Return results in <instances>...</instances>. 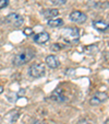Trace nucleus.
<instances>
[{"label":"nucleus","instance_id":"obj_1","mask_svg":"<svg viewBox=\"0 0 109 124\" xmlns=\"http://www.w3.org/2000/svg\"><path fill=\"white\" fill-rule=\"evenodd\" d=\"M34 56H35V51H33L32 48H27L23 52L18 53V54L13 57L12 63H13V65L16 66V67H18V66H22V65H24V64L28 63L30 61H32V59L34 58Z\"/></svg>","mask_w":109,"mask_h":124},{"label":"nucleus","instance_id":"obj_2","mask_svg":"<svg viewBox=\"0 0 109 124\" xmlns=\"http://www.w3.org/2000/svg\"><path fill=\"white\" fill-rule=\"evenodd\" d=\"M61 35L67 43H77L80 40V30L77 28H64Z\"/></svg>","mask_w":109,"mask_h":124},{"label":"nucleus","instance_id":"obj_3","mask_svg":"<svg viewBox=\"0 0 109 124\" xmlns=\"http://www.w3.org/2000/svg\"><path fill=\"white\" fill-rule=\"evenodd\" d=\"M45 73H46V68H45L44 64H33L30 68H28V74L32 78H42L43 76H45Z\"/></svg>","mask_w":109,"mask_h":124},{"label":"nucleus","instance_id":"obj_4","mask_svg":"<svg viewBox=\"0 0 109 124\" xmlns=\"http://www.w3.org/2000/svg\"><path fill=\"white\" fill-rule=\"evenodd\" d=\"M5 22L7 24H9V25H12V26H14V28H18V26H21L22 24H23L24 19H23V16H20L19 13H14L13 12V13H10L6 16Z\"/></svg>","mask_w":109,"mask_h":124},{"label":"nucleus","instance_id":"obj_5","mask_svg":"<svg viewBox=\"0 0 109 124\" xmlns=\"http://www.w3.org/2000/svg\"><path fill=\"white\" fill-rule=\"evenodd\" d=\"M70 20H71L72 22H74V23L82 24L87 20V16H86L84 12L75 10V11L71 12V14H70Z\"/></svg>","mask_w":109,"mask_h":124},{"label":"nucleus","instance_id":"obj_6","mask_svg":"<svg viewBox=\"0 0 109 124\" xmlns=\"http://www.w3.org/2000/svg\"><path fill=\"white\" fill-rule=\"evenodd\" d=\"M108 99V94L106 93V92H96L95 94H94V97L90 100V104L93 105V107H95V105H99L100 103L105 102V101Z\"/></svg>","mask_w":109,"mask_h":124},{"label":"nucleus","instance_id":"obj_7","mask_svg":"<svg viewBox=\"0 0 109 124\" xmlns=\"http://www.w3.org/2000/svg\"><path fill=\"white\" fill-rule=\"evenodd\" d=\"M51 100L56 101V102H64L67 100V97L63 93V90L61 89V87H57L56 89L53 90V92L51 93Z\"/></svg>","mask_w":109,"mask_h":124},{"label":"nucleus","instance_id":"obj_8","mask_svg":"<svg viewBox=\"0 0 109 124\" xmlns=\"http://www.w3.org/2000/svg\"><path fill=\"white\" fill-rule=\"evenodd\" d=\"M46 64L47 66H48L49 68H51V69H56V68L59 67V65H60V62H59L58 57L55 56V55H48V56L46 57Z\"/></svg>","mask_w":109,"mask_h":124},{"label":"nucleus","instance_id":"obj_9","mask_svg":"<svg viewBox=\"0 0 109 124\" xmlns=\"http://www.w3.org/2000/svg\"><path fill=\"white\" fill-rule=\"evenodd\" d=\"M50 36H49V33L47 32H40V33H37V34L34 36V41L35 43L37 44H45L46 42H48Z\"/></svg>","mask_w":109,"mask_h":124},{"label":"nucleus","instance_id":"obj_10","mask_svg":"<svg viewBox=\"0 0 109 124\" xmlns=\"http://www.w3.org/2000/svg\"><path fill=\"white\" fill-rule=\"evenodd\" d=\"M93 26L96 30L104 32V31H107L109 29V23H107L105 21H93Z\"/></svg>","mask_w":109,"mask_h":124},{"label":"nucleus","instance_id":"obj_11","mask_svg":"<svg viewBox=\"0 0 109 124\" xmlns=\"http://www.w3.org/2000/svg\"><path fill=\"white\" fill-rule=\"evenodd\" d=\"M42 13H43V16H44L46 19L50 20V19H52V18H55V16H58L59 10L58 9H45Z\"/></svg>","mask_w":109,"mask_h":124},{"label":"nucleus","instance_id":"obj_12","mask_svg":"<svg viewBox=\"0 0 109 124\" xmlns=\"http://www.w3.org/2000/svg\"><path fill=\"white\" fill-rule=\"evenodd\" d=\"M48 25L50 28H60L63 25V20L62 19H50L48 20Z\"/></svg>","mask_w":109,"mask_h":124},{"label":"nucleus","instance_id":"obj_13","mask_svg":"<svg viewBox=\"0 0 109 124\" xmlns=\"http://www.w3.org/2000/svg\"><path fill=\"white\" fill-rule=\"evenodd\" d=\"M85 49L88 54H94V53H96L98 51V47L96 45H90V46H86Z\"/></svg>","mask_w":109,"mask_h":124},{"label":"nucleus","instance_id":"obj_14","mask_svg":"<svg viewBox=\"0 0 109 124\" xmlns=\"http://www.w3.org/2000/svg\"><path fill=\"white\" fill-rule=\"evenodd\" d=\"M50 1L56 6H62L67 2V0H50Z\"/></svg>","mask_w":109,"mask_h":124},{"label":"nucleus","instance_id":"obj_15","mask_svg":"<svg viewBox=\"0 0 109 124\" xmlns=\"http://www.w3.org/2000/svg\"><path fill=\"white\" fill-rule=\"evenodd\" d=\"M9 5V0H0V9H3Z\"/></svg>","mask_w":109,"mask_h":124},{"label":"nucleus","instance_id":"obj_16","mask_svg":"<svg viewBox=\"0 0 109 124\" xmlns=\"http://www.w3.org/2000/svg\"><path fill=\"white\" fill-rule=\"evenodd\" d=\"M23 33L26 35V36H30V35L33 34V30L31 28H26V29H24L23 30Z\"/></svg>","mask_w":109,"mask_h":124},{"label":"nucleus","instance_id":"obj_17","mask_svg":"<svg viewBox=\"0 0 109 124\" xmlns=\"http://www.w3.org/2000/svg\"><path fill=\"white\" fill-rule=\"evenodd\" d=\"M51 49H53V51H58V49H61V47L58 45V43H56V44H53L52 46H51Z\"/></svg>","mask_w":109,"mask_h":124},{"label":"nucleus","instance_id":"obj_18","mask_svg":"<svg viewBox=\"0 0 109 124\" xmlns=\"http://www.w3.org/2000/svg\"><path fill=\"white\" fill-rule=\"evenodd\" d=\"M32 124H47V123H45L44 121H40V120H35Z\"/></svg>","mask_w":109,"mask_h":124},{"label":"nucleus","instance_id":"obj_19","mask_svg":"<svg viewBox=\"0 0 109 124\" xmlns=\"http://www.w3.org/2000/svg\"><path fill=\"white\" fill-rule=\"evenodd\" d=\"M3 90H5V88H3V86H0V93H2Z\"/></svg>","mask_w":109,"mask_h":124},{"label":"nucleus","instance_id":"obj_20","mask_svg":"<svg viewBox=\"0 0 109 124\" xmlns=\"http://www.w3.org/2000/svg\"><path fill=\"white\" fill-rule=\"evenodd\" d=\"M104 124H109V119L108 120H106V121H105V123Z\"/></svg>","mask_w":109,"mask_h":124}]
</instances>
